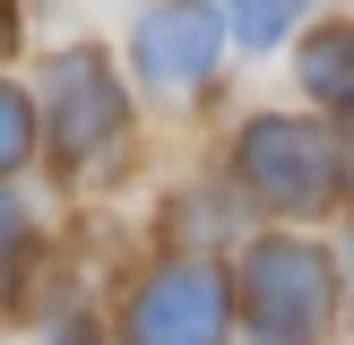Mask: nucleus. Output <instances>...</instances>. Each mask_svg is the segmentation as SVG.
I'll return each mask as SVG.
<instances>
[{
	"label": "nucleus",
	"mask_w": 354,
	"mask_h": 345,
	"mask_svg": "<svg viewBox=\"0 0 354 345\" xmlns=\"http://www.w3.org/2000/svg\"><path fill=\"white\" fill-rule=\"evenodd\" d=\"M225 276L199 268V259H182V268H165L156 285H138L130 302V345H216L225 337Z\"/></svg>",
	"instance_id": "7ed1b4c3"
},
{
	"label": "nucleus",
	"mask_w": 354,
	"mask_h": 345,
	"mask_svg": "<svg viewBox=\"0 0 354 345\" xmlns=\"http://www.w3.org/2000/svg\"><path fill=\"white\" fill-rule=\"evenodd\" d=\"M286 26H294V9H242V17H234V34H242L251 52H268V43H277Z\"/></svg>",
	"instance_id": "6e6552de"
},
{
	"label": "nucleus",
	"mask_w": 354,
	"mask_h": 345,
	"mask_svg": "<svg viewBox=\"0 0 354 345\" xmlns=\"http://www.w3.org/2000/svg\"><path fill=\"white\" fill-rule=\"evenodd\" d=\"M130 52H138V69H147L165 95H190V86L207 78V61H216V17L207 9H156V17H138Z\"/></svg>",
	"instance_id": "20e7f679"
},
{
	"label": "nucleus",
	"mask_w": 354,
	"mask_h": 345,
	"mask_svg": "<svg viewBox=\"0 0 354 345\" xmlns=\"http://www.w3.org/2000/svg\"><path fill=\"white\" fill-rule=\"evenodd\" d=\"M0 52H9V17H0Z\"/></svg>",
	"instance_id": "9b49d317"
},
{
	"label": "nucleus",
	"mask_w": 354,
	"mask_h": 345,
	"mask_svg": "<svg viewBox=\"0 0 354 345\" xmlns=\"http://www.w3.org/2000/svg\"><path fill=\"white\" fill-rule=\"evenodd\" d=\"M26 147H35V112H26L17 86H0V164H17Z\"/></svg>",
	"instance_id": "0eeeda50"
},
{
	"label": "nucleus",
	"mask_w": 354,
	"mask_h": 345,
	"mask_svg": "<svg viewBox=\"0 0 354 345\" xmlns=\"http://www.w3.org/2000/svg\"><path fill=\"white\" fill-rule=\"evenodd\" d=\"M303 86L320 103H346L354 112V34H311L303 43Z\"/></svg>",
	"instance_id": "423d86ee"
},
{
	"label": "nucleus",
	"mask_w": 354,
	"mask_h": 345,
	"mask_svg": "<svg viewBox=\"0 0 354 345\" xmlns=\"http://www.w3.org/2000/svg\"><path fill=\"white\" fill-rule=\"evenodd\" d=\"M242 172H251V190L268 207L311 216V207L337 190V147H328L320 130H303V121H251V138H242Z\"/></svg>",
	"instance_id": "f03ea898"
},
{
	"label": "nucleus",
	"mask_w": 354,
	"mask_h": 345,
	"mask_svg": "<svg viewBox=\"0 0 354 345\" xmlns=\"http://www.w3.org/2000/svg\"><path fill=\"white\" fill-rule=\"evenodd\" d=\"M9 241H17V207L0 199V250H9Z\"/></svg>",
	"instance_id": "1a4fd4ad"
},
{
	"label": "nucleus",
	"mask_w": 354,
	"mask_h": 345,
	"mask_svg": "<svg viewBox=\"0 0 354 345\" xmlns=\"http://www.w3.org/2000/svg\"><path fill=\"white\" fill-rule=\"evenodd\" d=\"M52 130H61L69 155H95L104 138L121 130V86L104 78L95 52H69V61L52 69Z\"/></svg>",
	"instance_id": "39448f33"
},
{
	"label": "nucleus",
	"mask_w": 354,
	"mask_h": 345,
	"mask_svg": "<svg viewBox=\"0 0 354 345\" xmlns=\"http://www.w3.org/2000/svg\"><path fill=\"white\" fill-rule=\"evenodd\" d=\"M328 285H337V276H328V259L311 250V241H259L251 268H242L259 345H311L320 319H328V302H337Z\"/></svg>",
	"instance_id": "f257e3e1"
},
{
	"label": "nucleus",
	"mask_w": 354,
	"mask_h": 345,
	"mask_svg": "<svg viewBox=\"0 0 354 345\" xmlns=\"http://www.w3.org/2000/svg\"><path fill=\"white\" fill-rule=\"evenodd\" d=\"M61 345H95V337H86V328H69V337H61Z\"/></svg>",
	"instance_id": "9d476101"
}]
</instances>
